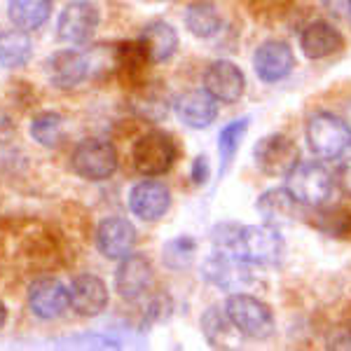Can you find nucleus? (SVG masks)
<instances>
[{
    "instance_id": "nucleus-31",
    "label": "nucleus",
    "mask_w": 351,
    "mask_h": 351,
    "mask_svg": "<svg viewBox=\"0 0 351 351\" xmlns=\"http://www.w3.org/2000/svg\"><path fill=\"white\" fill-rule=\"evenodd\" d=\"M335 180H337L339 190H342L344 195H347L349 199H351V160L339 162V167H337V171H335Z\"/></svg>"
},
{
    "instance_id": "nucleus-32",
    "label": "nucleus",
    "mask_w": 351,
    "mask_h": 351,
    "mask_svg": "<svg viewBox=\"0 0 351 351\" xmlns=\"http://www.w3.org/2000/svg\"><path fill=\"white\" fill-rule=\"evenodd\" d=\"M5 321H8V307H5L3 300H0V328L5 326Z\"/></svg>"
},
{
    "instance_id": "nucleus-5",
    "label": "nucleus",
    "mask_w": 351,
    "mask_h": 351,
    "mask_svg": "<svg viewBox=\"0 0 351 351\" xmlns=\"http://www.w3.org/2000/svg\"><path fill=\"white\" fill-rule=\"evenodd\" d=\"M132 160L138 173L162 176L173 167L176 160H178V148H176V141L167 132L152 129V132L143 134L134 143Z\"/></svg>"
},
{
    "instance_id": "nucleus-25",
    "label": "nucleus",
    "mask_w": 351,
    "mask_h": 351,
    "mask_svg": "<svg viewBox=\"0 0 351 351\" xmlns=\"http://www.w3.org/2000/svg\"><path fill=\"white\" fill-rule=\"evenodd\" d=\"M251 124V117H239V120H232L230 124H225V129L218 136V152H220V176L228 173V169L232 167L239 150L246 129Z\"/></svg>"
},
{
    "instance_id": "nucleus-30",
    "label": "nucleus",
    "mask_w": 351,
    "mask_h": 351,
    "mask_svg": "<svg viewBox=\"0 0 351 351\" xmlns=\"http://www.w3.org/2000/svg\"><path fill=\"white\" fill-rule=\"evenodd\" d=\"M211 176V169H208V157L206 155H199L195 157L192 162V183L195 185H204Z\"/></svg>"
},
{
    "instance_id": "nucleus-17",
    "label": "nucleus",
    "mask_w": 351,
    "mask_h": 351,
    "mask_svg": "<svg viewBox=\"0 0 351 351\" xmlns=\"http://www.w3.org/2000/svg\"><path fill=\"white\" fill-rule=\"evenodd\" d=\"M71 307L77 316H99L108 307V286L96 274H80L71 284Z\"/></svg>"
},
{
    "instance_id": "nucleus-23",
    "label": "nucleus",
    "mask_w": 351,
    "mask_h": 351,
    "mask_svg": "<svg viewBox=\"0 0 351 351\" xmlns=\"http://www.w3.org/2000/svg\"><path fill=\"white\" fill-rule=\"evenodd\" d=\"M33 43L24 28H3L0 31V66L21 68L31 61Z\"/></svg>"
},
{
    "instance_id": "nucleus-26",
    "label": "nucleus",
    "mask_w": 351,
    "mask_h": 351,
    "mask_svg": "<svg viewBox=\"0 0 351 351\" xmlns=\"http://www.w3.org/2000/svg\"><path fill=\"white\" fill-rule=\"evenodd\" d=\"M31 136L36 143L45 145V148H56L64 138V117L56 110L38 112L31 122Z\"/></svg>"
},
{
    "instance_id": "nucleus-27",
    "label": "nucleus",
    "mask_w": 351,
    "mask_h": 351,
    "mask_svg": "<svg viewBox=\"0 0 351 351\" xmlns=\"http://www.w3.org/2000/svg\"><path fill=\"white\" fill-rule=\"evenodd\" d=\"M134 108L145 120H162L169 110V99L164 89H157V84H145L136 89Z\"/></svg>"
},
{
    "instance_id": "nucleus-16",
    "label": "nucleus",
    "mask_w": 351,
    "mask_h": 351,
    "mask_svg": "<svg viewBox=\"0 0 351 351\" xmlns=\"http://www.w3.org/2000/svg\"><path fill=\"white\" fill-rule=\"evenodd\" d=\"M136 228L127 218L110 216L104 218L96 228V248L104 258L122 260L136 246Z\"/></svg>"
},
{
    "instance_id": "nucleus-10",
    "label": "nucleus",
    "mask_w": 351,
    "mask_h": 351,
    "mask_svg": "<svg viewBox=\"0 0 351 351\" xmlns=\"http://www.w3.org/2000/svg\"><path fill=\"white\" fill-rule=\"evenodd\" d=\"M202 274L208 284L223 288V291H230V293L241 291V288H246L253 281L251 265H248L246 260L230 256V253H220V251H216L211 258L204 260Z\"/></svg>"
},
{
    "instance_id": "nucleus-4",
    "label": "nucleus",
    "mask_w": 351,
    "mask_h": 351,
    "mask_svg": "<svg viewBox=\"0 0 351 351\" xmlns=\"http://www.w3.org/2000/svg\"><path fill=\"white\" fill-rule=\"evenodd\" d=\"M71 167L84 180H108L117 171V150L106 138H82L73 148Z\"/></svg>"
},
{
    "instance_id": "nucleus-8",
    "label": "nucleus",
    "mask_w": 351,
    "mask_h": 351,
    "mask_svg": "<svg viewBox=\"0 0 351 351\" xmlns=\"http://www.w3.org/2000/svg\"><path fill=\"white\" fill-rule=\"evenodd\" d=\"M101 12L92 0H73L68 3L56 21V36L68 45H87L99 28Z\"/></svg>"
},
{
    "instance_id": "nucleus-18",
    "label": "nucleus",
    "mask_w": 351,
    "mask_h": 351,
    "mask_svg": "<svg viewBox=\"0 0 351 351\" xmlns=\"http://www.w3.org/2000/svg\"><path fill=\"white\" fill-rule=\"evenodd\" d=\"M173 110L178 120L190 129H206L218 117L216 99L206 89H190L176 99Z\"/></svg>"
},
{
    "instance_id": "nucleus-11",
    "label": "nucleus",
    "mask_w": 351,
    "mask_h": 351,
    "mask_svg": "<svg viewBox=\"0 0 351 351\" xmlns=\"http://www.w3.org/2000/svg\"><path fill=\"white\" fill-rule=\"evenodd\" d=\"M28 307L43 321L59 319L71 307V288L54 276H40L28 288Z\"/></svg>"
},
{
    "instance_id": "nucleus-3",
    "label": "nucleus",
    "mask_w": 351,
    "mask_h": 351,
    "mask_svg": "<svg viewBox=\"0 0 351 351\" xmlns=\"http://www.w3.org/2000/svg\"><path fill=\"white\" fill-rule=\"evenodd\" d=\"M225 314L230 324L246 337H267L274 330V314L263 300L248 295L243 291L230 293L225 302Z\"/></svg>"
},
{
    "instance_id": "nucleus-15",
    "label": "nucleus",
    "mask_w": 351,
    "mask_h": 351,
    "mask_svg": "<svg viewBox=\"0 0 351 351\" xmlns=\"http://www.w3.org/2000/svg\"><path fill=\"white\" fill-rule=\"evenodd\" d=\"M169 206H171V192L160 180H152V176L129 190V208L138 220L155 223L169 211Z\"/></svg>"
},
{
    "instance_id": "nucleus-14",
    "label": "nucleus",
    "mask_w": 351,
    "mask_h": 351,
    "mask_svg": "<svg viewBox=\"0 0 351 351\" xmlns=\"http://www.w3.org/2000/svg\"><path fill=\"white\" fill-rule=\"evenodd\" d=\"M92 73V56L80 49H59L47 59V77L59 89H75Z\"/></svg>"
},
{
    "instance_id": "nucleus-19",
    "label": "nucleus",
    "mask_w": 351,
    "mask_h": 351,
    "mask_svg": "<svg viewBox=\"0 0 351 351\" xmlns=\"http://www.w3.org/2000/svg\"><path fill=\"white\" fill-rule=\"evenodd\" d=\"M300 49L307 59H326L344 49V36L328 21H311L300 36Z\"/></svg>"
},
{
    "instance_id": "nucleus-34",
    "label": "nucleus",
    "mask_w": 351,
    "mask_h": 351,
    "mask_svg": "<svg viewBox=\"0 0 351 351\" xmlns=\"http://www.w3.org/2000/svg\"><path fill=\"white\" fill-rule=\"evenodd\" d=\"M160 3H164V0H160Z\"/></svg>"
},
{
    "instance_id": "nucleus-33",
    "label": "nucleus",
    "mask_w": 351,
    "mask_h": 351,
    "mask_svg": "<svg viewBox=\"0 0 351 351\" xmlns=\"http://www.w3.org/2000/svg\"><path fill=\"white\" fill-rule=\"evenodd\" d=\"M349 14H351V0H349Z\"/></svg>"
},
{
    "instance_id": "nucleus-7",
    "label": "nucleus",
    "mask_w": 351,
    "mask_h": 351,
    "mask_svg": "<svg viewBox=\"0 0 351 351\" xmlns=\"http://www.w3.org/2000/svg\"><path fill=\"white\" fill-rule=\"evenodd\" d=\"M253 162L265 176L279 178V176H288L300 162V150L288 138L286 134H269L256 143L253 148Z\"/></svg>"
},
{
    "instance_id": "nucleus-9",
    "label": "nucleus",
    "mask_w": 351,
    "mask_h": 351,
    "mask_svg": "<svg viewBox=\"0 0 351 351\" xmlns=\"http://www.w3.org/2000/svg\"><path fill=\"white\" fill-rule=\"evenodd\" d=\"M152 279H155V269H152L150 260L141 256V253H129L117 265L115 291L127 302H136V300L148 295V291L152 288Z\"/></svg>"
},
{
    "instance_id": "nucleus-13",
    "label": "nucleus",
    "mask_w": 351,
    "mask_h": 351,
    "mask_svg": "<svg viewBox=\"0 0 351 351\" xmlns=\"http://www.w3.org/2000/svg\"><path fill=\"white\" fill-rule=\"evenodd\" d=\"M295 66L291 45L284 40H265L253 54V71L263 82L276 84L286 80Z\"/></svg>"
},
{
    "instance_id": "nucleus-1",
    "label": "nucleus",
    "mask_w": 351,
    "mask_h": 351,
    "mask_svg": "<svg viewBox=\"0 0 351 351\" xmlns=\"http://www.w3.org/2000/svg\"><path fill=\"white\" fill-rule=\"evenodd\" d=\"M211 243L220 253H230L248 265H276L284 256V237L274 225L220 223L211 232Z\"/></svg>"
},
{
    "instance_id": "nucleus-6",
    "label": "nucleus",
    "mask_w": 351,
    "mask_h": 351,
    "mask_svg": "<svg viewBox=\"0 0 351 351\" xmlns=\"http://www.w3.org/2000/svg\"><path fill=\"white\" fill-rule=\"evenodd\" d=\"M286 188L304 206H324L332 192V173L319 162H298L286 176Z\"/></svg>"
},
{
    "instance_id": "nucleus-22",
    "label": "nucleus",
    "mask_w": 351,
    "mask_h": 351,
    "mask_svg": "<svg viewBox=\"0 0 351 351\" xmlns=\"http://www.w3.org/2000/svg\"><path fill=\"white\" fill-rule=\"evenodd\" d=\"M52 0H8V16L16 28L38 31L52 16Z\"/></svg>"
},
{
    "instance_id": "nucleus-24",
    "label": "nucleus",
    "mask_w": 351,
    "mask_h": 351,
    "mask_svg": "<svg viewBox=\"0 0 351 351\" xmlns=\"http://www.w3.org/2000/svg\"><path fill=\"white\" fill-rule=\"evenodd\" d=\"M185 26L197 38H213L223 26V19H220V12L213 3L197 0L185 10Z\"/></svg>"
},
{
    "instance_id": "nucleus-20",
    "label": "nucleus",
    "mask_w": 351,
    "mask_h": 351,
    "mask_svg": "<svg viewBox=\"0 0 351 351\" xmlns=\"http://www.w3.org/2000/svg\"><path fill=\"white\" fill-rule=\"evenodd\" d=\"M258 213L267 225L284 228L298 220L300 202L288 188H271L258 197Z\"/></svg>"
},
{
    "instance_id": "nucleus-12",
    "label": "nucleus",
    "mask_w": 351,
    "mask_h": 351,
    "mask_svg": "<svg viewBox=\"0 0 351 351\" xmlns=\"http://www.w3.org/2000/svg\"><path fill=\"white\" fill-rule=\"evenodd\" d=\"M204 89L220 104H237L246 89V77L241 68L228 59H218L206 66L204 73Z\"/></svg>"
},
{
    "instance_id": "nucleus-21",
    "label": "nucleus",
    "mask_w": 351,
    "mask_h": 351,
    "mask_svg": "<svg viewBox=\"0 0 351 351\" xmlns=\"http://www.w3.org/2000/svg\"><path fill=\"white\" fill-rule=\"evenodd\" d=\"M141 45L145 47L152 64H164L178 49V31L164 19H155L143 26L138 36Z\"/></svg>"
},
{
    "instance_id": "nucleus-2",
    "label": "nucleus",
    "mask_w": 351,
    "mask_h": 351,
    "mask_svg": "<svg viewBox=\"0 0 351 351\" xmlns=\"http://www.w3.org/2000/svg\"><path fill=\"white\" fill-rule=\"evenodd\" d=\"M304 138L311 155L337 160L351 148V124L330 110H314L304 122Z\"/></svg>"
},
{
    "instance_id": "nucleus-29",
    "label": "nucleus",
    "mask_w": 351,
    "mask_h": 351,
    "mask_svg": "<svg viewBox=\"0 0 351 351\" xmlns=\"http://www.w3.org/2000/svg\"><path fill=\"white\" fill-rule=\"evenodd\" d=\"M228 326H232V324H230V319H228V314H225V311H220L218 307H211V309L204 311L202 330H204V335L211 339V342L216 337L225 335V332H228Z\"/></svg>"
},
{
    "instance_id": "nucleus-28",
    "label": "nucleus",
    "mask_w": 351,
    "mask_h": 351,
    "mask_svg": "<svg viewBox=\"0 0 351 351\" xmlns=\"http://www.w3.org/2000/svg\"><path fill=\"white\" fill-rule=\"evenodd\" d=\"M195 253L197 241L192 237H176V239L167 241V246L162 248V260L171 269H188L192 260H195Z\"/></svg>"
}]
</instances>
